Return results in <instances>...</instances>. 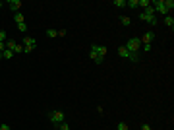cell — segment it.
<instances>
[{"mask_svg":"<svg viewBox=\"0 0 174 130\" xmlns=\"http://www.w3.org/2000/svg\"><path fill=\"white\" fill-rule=\"evenodd\" d=\"M138 4H139V8L147 10L149 6H151V0H138Z\"/></svg>","mask_w":174,"mask_h":130,"instance_id":"cell-12","label":"cell"},{"mask_svg":"<svg viewBox=\"0 0 174 130\" xmlns=\"http://www.w3.org/2000/svg\"><path fill=\"white\" fill-rule=\"evenodd\" d=\"M126 49H128L130 52H139V47H141V39H138V37H130L128 41H126Z\"/></svg>","mask_w":174,"mask_h":130,"instance_id":"cell-1","label":"cell"},{"mask_svg":"<svg viewBox=\"0 0 174 130\" xmlns=\"http://www.w3.org/2000/svg\"><path fill=\"white\" fill-rule=\"evenodd\" d=\"M153 39H155V33H153V31H147L145 35L141 37V45H153Z\"/></svg>","mask_w":174,"mask_h":130,"instance_id":"cell-7","label":"cell"},{"mask_svg":"<svg viewBox=\"0 0 174 130\" xmlns=\"http://www.w3.org/2000/svg\"><path fill=\"white\" fill-rule=\"evenodd\" d=\"M141 130H151V126H149V124H143V126H141Z\"/></svg>","mask_w":174,"mask_h":130,"instance_id":"cell-28","label":"cell"},{"mask_svg":"<svg viewBox=\"0 0 174 130\" xmlns=\"http://www.w3.org/2000/svg\"><path fill=\"white\" fill-rule=\"evenodd\" d=\"M120 23H122V25H126V27H128L130 23H132V19H130L128 16H120Z\"/></svg>","mask_w":174,"mask_h":130,"instance_id":"cell-15","label":"cell"},{"mask_svg":"<svg viewBox=\"0 0 174 130\" xmlns=\"http://www.w3.org/2000/svg\"><path fill=\"white\" fill-rule=\"evenodd\" d=\"M118 55L122 56V58H130V55H132V52H130L128 49H126V47L122 45V47H118Z\"/></svg>","mask_w":174,"mask_h":130,"instance_id":"cell-8","label":"cell"},{"mask_svg":"<svg viewBox=\"0 0 174 130\" xmlns=\"http://www.w3.org/2000/svg\"><path fill=\"white\" fill-rule=\"evenodd\" d=\"M14 22H16V23H25V18H23V14H21V12L14 14Z\"/></svg>","mask_w":174,"mask_h":130,"instance_id":"cell-11","label":"cell"},{"mask_svg":"<svg viewBox=\"0 0 174 130\" xmlns=\"http://www.w3.org/2000/svg\"><path fill=\"white\" fill-rule=\"evenodd\" d=\"M2 56H4V58H12V56H14V51H10V49H4V51H2Z\"/></svg>","mask_w":174,"mask_h":130,"instance_id":"cell-16","label":"cell"},{"mask_svg":"<svg viewBox=\"0 0 174 130\" xmlns=\"http://www.w3.org/2000/svg\"><path fill=\"white\" fill-rule=\"evenodd\" d=\"M97 52H99V56L105 58V56H106V47L105 45H99V47H97Z\"/></svg>","mask_w":174,"mask_h":130,"instance_id":"cell-14","label":"cell"},{"mask_svg":"<svg viewBox=\"0 0 174 130\" xmlns=\"http://www.w3.org/2000/svg\"><path fill=\"white\" fill-rule=\"evenodd\" d=\"M130 60L132 62H139V52H132V55H130Z\"/></svg>","mask_w":174,"mask_h":130,"instance_id":"cell-20","label":"cell"},{"mask_svg":"<svg viewBox=\"0 0 174 130\" xmlns=\"http://www.w3.org/2000/svg\"><path fill=\"white\" fill-rule=\"evenodd\" d=\"M165 2V8L168 10V14H172V10H174V0H163Z\"/></svg>","mask_w":174,"mask_h":130,"instance_id":"cell-10","label":"cell"},{"mask_svg":"<svg viewBox=\"0 0 174 130\" xmlns=\"http://www.w3.org/2000/svg\"><path fill=\"white\" fill-rule=\"evenodd\" d=\"M37 47V41L33 37H23V52H31Z\"/></svg>","mask_w":174,"mask_h":130,"instance_id":"cell-3","label":"cell"},{"mask_svg":"<svg viewBox=\"0 0 174 130\" xmlns=\"http://www.w3.org/2000/svg\"><path fill=\"white\" fill-rule=\"evenodd\" d=\"M16 52H23V45H16L14 47V55Z\"/></svg>","mask_w":174,"mask_h":130,"instance_id":"cell-24","label":"cell"},{"mask_svg":"<svg viewBox=\"0 0 174 130\" xmlns=\"http://www.w3.org/2000/svg\"><path fill=\"white\" fill-rule=\"evenodd\" d=\"M66 35V29H58V37H64Z\"/></svg>","mask_w":174,"mask_h":130,"instance_id":"cell-25","label":"cell"},{"mask_svg":"<svg viewBox=\"0 0 174 130\" xmlns=\"http://www.w3.org/2000/svg\"><path fill=\"white\" fill-rule=\"evenodd\" d=\"M8 41V37H6V31L4 29H0V43H6Z\"/></svg>","mask_w":174,"mask_h":130,"instance_id":"cell-22","label":"cell"},{"mask_svg":"<svg viewBox=\"0 0 174 130\" xmlns=\"http://www.w3.org/2000/svg\"><path fill=\"white\" fill-rule=\"evenodd\" d=\"M56 128H58V130H70V124H68V122L64 121V122H60V124L56 126Z\"/></svg>","mask_w":174,"mask_h":130,"instance_id":"cell-18","label":"cell"},{"mask_svg":"<svg viewBox=\"0 0 174 130\" xmlns=\"http://www.w3.org/2000/svg\"><path fill=\"white\" fill-rule=\"evenodd\" d=\"M116 130H128V124H126V122H118V124H116Z\"/></svg>","mask_w":174,"mask_h":130,"instance_id":"cell-23","label":"cell"},{"mask_svg":"<svg viewBox=\"0 0 174 130\" xmlns=\"http://www.w3.org/2000/svg\"><path fill=\"white\" fill-rule=\"evenodd\" d=\"M2 6H4V4H2V2H0V8H2Z\"/></svg>","mask_w":174,"mask_h":130,"instance_id":"cell-30","label":"cell"},{"mask_svg":"<svg viewBox=\"0 0 174 130\" xmlns=\"http://www.w3.org/2000/svg\"><path fill=\"white\" fill-rule=\"evenodd\" d=\"M97 47H99V45H95V43L91 45V52H89V58H91L93 62H97V64H101L105 58H103V56H99V52H97Z\"/></svg>","mask_w":174,"mask_h":130,"instance_id":"cell-4","label":"cell"},{"mask_svg":"<svg viewBox=\"0 0 174 130\" xmlns=\"http://www.w3.org/2000/svg\"><path fill=\"white\" fill-rule=\"evenodd\" d=\"M46 37H58V29H48V31H46Z\"/></svg>","mask_w":174,"mask_h":130,"instance_id":"cell-17","label":"cell"},{"mask_svg":"<svg viewBox=\"0 0 174 130\" xmlns=\"http://www.w3.org/2000/svg\"><path fill=\"white\" fill-rule=\"evenodd\" d=\"M48 121H51L54 126H58L60 122L66 121V115L62 111H51V113H48Z\"/></svg>","mask_w":174,"mask_h":130,"instance_id":"cell-2","label":"cell"},{"mask_svg":"<svg viewBox=\"0 0 174 130\" xmlns=\"http://www.w3.org/2000/svg\"><path fill=\"white\" fill-rule=\"evenodd\" d=\"M126 6H128V8H132V10L139 8V4H138V0H126Z\"/></svg>","mask_w":174,"mask_h":130,"instance_id":"cell-13","label":"cell"},{"mask_svg":"<svg viewBox=\"0 0 174 130\" xmlns=\"http://www.w3.org/2000/svg\"><path fill=\"white\" fill-rule=\"evenodd\" d=\"M0 130H12V128H10V124H2V126H0Z\"/></svg>","mask_w":174,"mask_h":130,"instance_id":"cell-27","label":"cell"},{"mask_svg":"<svg viewBox=\"0 0 174 130\" xmlns=\"http://www.w3.org/2000/svg\"><path fill=\"white\" fill-rule=\"evenodd\" d=\"M18 29L21 33H27V23H18Z\"/></svg>","mask_w":174,"mask_h":130,"instance_id":"cell-21","label":"cell"},{"mask_svg":"<svg viewBox=\"0 0 174 130\" xmlns=\"http://www.w3.org/2000/svg\"><path fill=\"white\" fill-rule=\"evenodd\" d=\"M165 23H166V27H170V29H174V18L172 16H165Z\"/></svg>","mask_w":174,"mask_h":130,"instance_id":"cell-9","label":"cell"},{"mask_svg":"<svg viewBox=\"0 0 174 130\" xmlns=\"http://www.w3.org/2000/svg\"><path fill=\"white\" fill-rule=\"evenodd\" d=\"M139 19H141V22H145V23H149V25H153V27H155L157 23V16H147L145 12H141V14H139Z\"/></svg>","mask_w":174,"mask_h":130,"instance_id":"cell-5","label":"cell"},{"mask_svg":"<svg viewBox=\"0 0 174 130\" xmlns=\"http://www.w3.org/2000/svg\"><path fill=\"white\" fill-rule=\"evenodd\" d=\"M151 49H153V45H143V51H147V52H149Z\"/></svg>","mask_w":174,"mask_h":130,"instance_id":"cell-26","label":"cell"},{"mask_svg":"<svg viewBox=\"0 0 174 130\" xmlns=\"http://www.w3.org/2000/svg\"><path fill=\"white\" fill-rule=\"evenodd\" d=\"M2 58H4V56H2V52H0V60H2Z\"/></svg>","mask_w":174,"mask_h":130,"instance_id":"cell-29","label":"cell"},{"mask_svg":"<svg viewBox=\"0 0 174 130\" xmlns=\"http://www.w3.org/2000/svg\"><path fill=\"white\" fill-rule=\"evenodd\" d=\"M112 4H114L116 8H124V6H126V0H114Z\"/></svg>","mask_w":174,"mask_h":130,"instance_id":"cell-19","label":"cell"},{"mask_svg":"<svg viewBox=\"0 0 174 130\" xmlns=\"http://www.w3.org/2000/svg\"><path fill=\"white\" fill-rule=\"evenodd\" d=\"M21 0H8V8L12 10V12H14V14H18L19 10H21Z\"/></svg>","mask_w":174,"mask_h":130,"instance_id":"cell-6","label":"cell"}]
</instances>
